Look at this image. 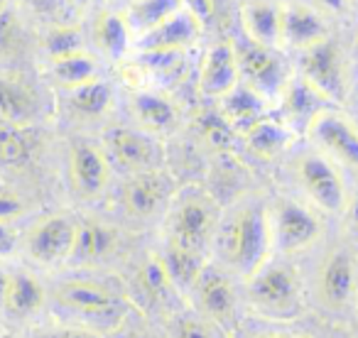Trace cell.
<instances>
[{
    "instance_id": "obj_14",
    "label": "cell",
    "mask_w": 358,
    "mask_h": 338,
    "mask_svg": "<svg viewBox=\"0 0 358 338\" xmlns=\"http://www.w3.org/2000/svg\"><path fill=\"white\" fill-rule=\"evenodd\" d=\"M241 84L236 47L231 42H219L204 54L199 71V91L209 98H224Z\"/></svg>"
},
{
    "instance_id": "obj_12",
    "label": "cell",
    "mask_w": 358,
    "mask_h": 338,
    "mask_svg": "<svg viewBox=\"0 0 358 338\" xmlns=\"http://www.w3.org/2000/svg\"><path fill=\"white\" fill-rule=\"evenodd\" d=\"M55 297L62 307L74 309L86 316H110L123 307L118 294L91 279H69L55 289Z\"/></svg>"
},
{
    "instance_id": "obj_20",
    "label": "cell",
    "mask_w": 358,
    "mask_h": 338,
    "mask_svg": "<svg viewBox=\"0 0 358 338\" xmlns=\"http://www.w3.org/2000/svg\"><path fill=\"white\" fill-rule=\"evenodd\" d=\"M221 118L234 128V133L243 135L248 128H253L258 120H263L268 115V98L260 96L255 89L245 84H238L234 91L221 98V108H219Z\"/></svg>"
},
{
    "instance_id": "obj_15",
    "label": "cell",
    "mask_w": 358,
    "mask_h": 338,
    "mask_svg": "<svg viewBox=\"0 0 358 338\" xmlns=\"http://www.w3.org/2000/svg\"><path fill=\"white\" fill-rule=\"evenodd\" d=\"M356 263L346 250H336L329 255L319 274V297L327 307L343 309L356 297Z\"/></svg>"
},
{
    "instance_id": "obj_27",
    "label": "cell",
    "mask_w": 358,
    "mask_h": 338,
    "mask_svg": "<svg viewBox=\"0 0 358 338\" xmlns=\"http://www.w3.org/2000/svg\"><path fill=\"white\" fill-rule=\"evenodd\" d=\"M179 10H182V0H133L123 17L128 22V30L143 37Z\"/></svg>"
},
{
    "instance_id": "obj_22",
    "label": "cell",
    "mask_w": 358,
    "mask_h": 338,
    "mask_svg": "<svg viewBox=\"0 0 358 338\" xmlns=\"http://www.w3.org/2000/svg\"><path fill=\"white\" fill-rule=\"evenodd\" d=\"M280 103H282V113L287 123H302L304 128L309 125V120L327 108L329 101L309 84L302 76L287 79L280 91Z\"/></svg>"
},
{
    "instance_id": "obj_5",
    "label": "cell",
    "mask_w": 358,
    "mask_h": 338,
    "mask_svg": "<svg viewBox=\"0 0 358 338\" xmlns=\"http://www.w3.org/2000/svg\"><path fill=\"white\" fill-rule=\"evenodd\" d=\"M216 228H219L216 226V214L209 201L201 199V196H189V199L179 201L177 209L169 216L167 243L206 255L209 245L216 238Z\"/></svg>"
},
{
    "instance_id": "obj_35",
    "label": "cell",
    "mask_w": 358,
    "mask_h": 338,
    "mask_svg": "<svg viewBox=\"0 0 358 338\" xmlns=\"http://www.w3.org/2000/svg\"><path fill=\"white\" fill-rule=\"evenodd\" d=\"M201 135L206 138V142L214 147H229L234 142V128L221 118V113H206L201 118Z\"/></svg>"
},
{
    "instance_id": "obj_7",
    "label": "cell",
    "mask_w": 358,
    "mask_h": 338,
    "mask_svg": "<svg viewBox=\"0 0 358 338\" xmlns=\"http://www.w3.org/2000/svg\"><path fill=\"white\" fill-rule=\"evenodd\" d=\"M304 130L322 152L358 169V123L348 120L338 110L324 108L309 120Z\"/></svg>"
},
{
    "instance_id": "obj_29",
    "label": "cell",
    "mask_w": 358,
    "mask_h": 338,
    "mask_svg": "<svg viewBox=\"0 0 358 338\" xmlns=\"http://www.w3.org/2000/svg\"><path fill=\"white\" fill-rule=\"evenodd\" d=\"M138 284L145 297L155 304H167L169 299H174V289H177L157 253H150L148 260H143L138 270Z\"/></svg>"
},
{
    "instance_id": "obj_44",
    "label": "cell",
    "mask_w": 358,
    "mask_h": 338,
    "mask_svg": "<svg viewBox=\"0 0 358 338\" xmlns=\"http://www.w3.org/2000/svg\"><path fill=\"white\" fill-rule=\"evenodd\" d=\"M6 289H8V272L0 270V307H3V299H6Z\"/></svg>"
},
{
    "instance_id": "obj_1",
    "label": "cell",
    "mask_w": 358,
    "mask_h": 338,
    "mask_svg": "<svg viewBox=\"0 0 358 338\" xmlns=\"http://www.w3.org/2000/svg\"><path fill=\"white\" fill-rule=\"evenodd\" d=\"M214 240L224 267L248 282L268 263V255L273 250L270 214L258 201L238 204L216 228Z\"/></svg>"
},
{
    "instance_id": "obj_32",
    "label": "cell",
    "mask_w": 358,
    "mask_h": 338,
    "mask_svg": "<svg viewBox=\"0 0 358 338\" xmlns=\"http://www.w3.org/2000/svg\"><path fill=\"white\" fill-rule=\"evenodd\" d=\"M69 103L84 118H101L113 103V91L106 81H89L76 89H69Z\"/></svg>"
},
{
    "instance_id": "obj_33",
    "label": "cell",
    "mask_w": 358,
    "mask_h": 338,
    "mask_svg": "<svg viewBox=\"0 0 358 338\" xmlns=\"http://www.w3.org/2000/svg\"><path fill=\"white\" fill-rule=\"evenodd\" d=\"M96 71H99L96 61L84 52L62 57V59H52V76L64 89H76L81 84H89V81L96 79Z\"/></svg>"
},
{
    "instance_id": "obj_25",
    "label": "cell",
    "mask_w": 358,
    "mask_h": 338,
    "mask_svg": "<svg viewBox=\"0 0 358 338\" xmlns=\"http://www.w3.org/2000/svg\"><path fill=\"white\" fill-rule=\"evenodd\" d=\"M45 304V287L32 277L30 272H15L8 274V289L3 307L15 316H30V314L40 311Z\"/></svg>"
},
{
    "instance_id": "obj_11",
    "label": "cell",
    "mask_w": 358,
    "mask_h": 338,
    "mask_svg": "<svg viewBox=\"0 0 358 338\" xmlns=\"http://www.w3.org/2000/svg\"><path fill=\"white\" fill-rule=\"evenodd\" d=\"M76 238V223L66 216H50L27 235V250L37 263L55 265L71 258Z\"/></svg>"
},
{
    "instance_id": "obj_41",
    "label": "cell",
    "mask_w": 358,
    "mask_h": 338,
    "mask_svg": "<svg viewBox=\"0 0 358 338\" xmlns=\"http://www.w3.org/2000/svg\"><path fill=\"white\" fill-rule=\"evenodd\" d=\"M17 245V233L8 223H0V255H10Z\"/></svg>"
},
{
    "instance_id": "obj_40",
    "label": "cell",
    "mask_w": 358,
    "mask_h": 338,
    "mask_svg": "<svg viewBox=\"0 0 358 338\" xmlns=\"http://www.w3.org/2000/svg\"><path fill=\"white\" fill-rule=\"evenodd\" d=\"M37 338H101L94 331H86V328H52L47 333H40Z\"/></svg>"
},
{
    "instance_id": "obj_19",
    "label": "cell",
    "mask_w": 358,
    "mask_h": 338,
    "mask_svg": "<svg viewBox=\"0 0 358 338\" xmlns=\"http://www.w3.org/2000/svg\"><path fill=\"white\" fill-rule=\"evenodd\" d=\"M245 40L255 45L278 50L280 45V25H282V6L273 0H250L241 10Z\"/></svg>"
},
{
    "instance_id": "obj_18",
    "label": "cell",
    "mask_w": 358,
    "mask_h": 338,
    "mask_svg": "<svg viewBox=\"0 0 358 338\" xmlns=\"http://www.w3.org/2000/svg\"><path fill=\"white\" fill-rule=\"evenodd\" d=\"M169 196V179L162 177L157 169H148V172H138L133 179L125 184L123 189V204L138 219H148V216L157 214L159 206L167 201Z\"/></svg>"
},
{
    "instance_id": "obj_45",
    "label": "cell",
    "mask_w": 358,
    "mask_h": 338,
    "mask_svg": "<svg viewBox=\"0 0 358 338\" xmlns=\"http://www.w3.org/2000/svg\"><path fill=\"white\" fill-rule=\"evenodd\" d=\"M118 338H148V336H143V333H138V331H123Z\"/></svg>"
},
{
    "instance_id": "obj_42",
    "label": "cell",
    "mask_w": 358,
    "mask_h": 338,
    "mask_svg": "<svg viewBox=\"0 0 358 338\" xmlns=\"http://www.w3.org/2000/svg\"><path fill=\"white\" fill-rule=\"evenodd\" d=\"M317 3L324 8V10H331V13H346V10H348V3H351V0H317Z\"/></svg>"
},
{
    "instance_id": "obj_26",
    "label": "cell",
    "mask_w": 358,
    "mask_h": 338,
    "mask_svg": "<svg viewBox=\"0 0 358 338\" xmlns=\"http://www.w3.org/2000/svg\"><path fill=\"white\" fill-rule=\"evenodd\" d=\"M115 248V230L96 221H86V223H76V238L71 258L81 260V263H96V260L110 255Z\"/></svg>"
},
{
    "instance_id": "obj_28",
    "label": "cell",
    "mask_w": 358,
    "mask_h": 338,
    "mask_svg": "<svg viewBox=\"0 0 358 338\" xmlns=\"http://www.w3.org/2000/svg\"><path fill=\"white\" fill-rule=\"evenodd\" d=\"M159 258H162L169 279H172L177 289H192L196 277L201 274V270L206 267V255L179 248V245H174V243L164 245V253L159 255Z\"/></svg>"
},
{
    "instance_id": "obj_10",
    "label": "cell",
    "mask_w": 358,
    "mask_h": 338,
    "mask_svg": "<svg viewBox=\"0 0 358 338\" xmlns=\"http://www.w3.org/2000/svg\"><path fill=\"white\" fill-rule=\"evenodd\" d=\"M103 145H106V157H110L118 167L128 169L133 175L155 169V164L159 159V149L150 135L138 133V130H130V128H120V125L106 130Z\"/></svg>"
},
{
    "instance_id": "obj_2",
    "label": "cell",
    "mask_w": 358,
    "mask_h": 338,
    "mask_svg": "<svg viewBox=\"0 0 358 338\" xmlns=\"http://www.w3.org/2000/svg\"><path fill=\"white\" fill-rule=\"evenodd\" d=\"M248 297L260 311L278 318H289L302 309L299 277L289 265L265 263L248 279Z\"/></svg>"
},
{
    "instance_id": "obj_39",
    "label": "cell",
    "mask_w": 358,
    "mask_h": 338,
    "mask_svg": "<svg viewBox=\"0 0 358 338\" xmlns=\"http://www.w3.org/2000/svg\"><path fill=\"white\" fill-rule=\"evenodd\" d=\"M182 8H185L187 13H192L201 25L211 22V17H214V13H216L214 0H182Z\"/></svg>"
},
{
    "instance_id": "obj_6",
    "label": "cell",
    "mask_w": 358,
    "mask_h": 338,
    "mask_svg": "<svg viewBox=\"0 0 358 338\" xmlns=\"http://www.w3.org/2000/svg\"><path fill=\"white\" fill-rule=\"evenodd\" d=\"M270 230H273V248L292 255L317 243L322 235V223L307 206L285 199L270 214Z\"/></svg>"
},
{
    "instance_id": "obj_13",
    "label": "cell",
    "mask_w": 358,
    "mask_h": 338,
    "mask_svg": "<svg viewBox=\"0 0 358 338\" xmlns=\"http://www.w3.org/2000/svg\"><path fill=\"white\" fill-rule=\"evenodd\" d=\"M108 157L91 142H76L69 154L71 184L84 199H96L108 184Z\"/></svg>"
},
{
    "instance_id": "obj_3",
    "label": "cell",
    "mask_w": 358,
    "mask_h": 338,
    "mask_svg": "<svg viewBox=\"0 0 358 338\" xmlns=\"http://www.w3.org/2000/svg\"><path fill=\"white\" fill-rule=\"evenodd\" d=\"M299 69L302 79H307L329 103H338L348 94V74L346 59L341 50L331 40H322L317 45L302 50L299 57Z\"/></svg>"
},
{
    "instance_id": "obj_24",
    "label": "cell",
    "mask_w": 358,
    "mask_h": 338,
    "mask_svg": "<svg viewBox=\"0 0 358 338\" xmlns=\"http://www.w3.org/2000/svg\"><path fill=\"white\" fill-rule=\"evenodd\" d=\"M243 142L255 157L260 159H275L289 147L292 142V133L282 120H273L265 115L263 120L248 128L243 133Z\"/></svg>"
},
{
    "instance_id": "obj_21",
    "label": "cell",
    "mask_w": 358,
    "mask_h": 338,
    "mask_svg": "<svg viewBox=\"0 0 358 338\" xmlns=\"http://www.w3.org/2000/svg\"><path fill=\"white\" fill-rule=\"evenodd\" d=\"M37 113H40V101L35 91L17 76L0 74V120L30 125Z\"/></svg>"
},
{
    "instance_id": "obj_34",
    "label": "cell",
    "mask_w": 358,
    "mask_h": 338,
    "mask_svg": "<svg viewBox=\"0 0 358 338\" xmlns=\"http://www.w3.org/2000/svg\"><path fill=\"white\" fill-rule=\"evenodd\" d=\"M45 50L52 59L79 54V52H84V45H81V32L76 30V27H55V30L47 32Z\"/></svg>"
},
{
    "instance_id": "obj_36",
    "label": "cell",
    "mask_w": 358,
    "mask_h": 338,
    "mask_svg": "<svg viewBox=\"0 0 358 338\" xmlns=\"http://www.w3.org/2000/svg\"><path fill=\"white\" fill-rule=\"evenodd\" d=\"M172 338H216L214 328L196 316H179L172 326Z\"/></svg>"
},
{
    "instance_id": "obj_46",
    "label": "cell",
    "mask_w": 358,
    "mask_h": 338,
    "mask_svg": "<svg viewBox=\"0 0 358 338\" xmlns=\"http://www.w3.org/2000/svg\"><path fill=\"white\" fill-rule=\"evenodd\" d=\"M69 3H71L74 8H86V6L91 3V0H69Z\"/></svg>"
},
{
    "instance_id": "obj_9",
    "label": "cell",
    "mask_w": 358,
    "mask_h": 338,
    "mask_svg": "<svg viewBox=\"0 0 358 338\" xmlns=\"http://www.w3.org/2000/svg\"><path fill=\"white\" fill-rule=\"evenodd\" d=\"M192 292H194L201 314L206 318H211V321H216L219 326H229L236 318L238 297H236L234 282H231V277L224 270L206 265L199 277H196Z\"/></svg>"
},
{
    "instance_id": "obj_38",
    "label": "cell",
    "mask_w": 358,
    "mask_h": 338,
    "mask_svg": "<svg viewBox=\"0 0 358 338\" xmlns=\"http://www.w3.org/2000/svg\"><path fill=\"white\" fill-rule=\"evenodd\" d=\"M22 214H25V201L10 186L0 182V223H8V221L17 219Z\"/></svg>"
},
{
    "instance_id": "obj_4",
    "label": "cell",
    "mask_w": 358,
    "mask_h": 338,
    "mask_svg": "<svg viewBox=\"0 0 358 338\" xmlns=\"http://www.w3.org/2000/svg\"><path fill=\"white\" fill-rule=\"evenodd\" d=\"M297 179L309 199L327 214H341L346 209L343 177L324 152H307L297 159Z\"/></svg>"
},
{
    "instance_id": "obj_17",
    "label": "cell",
    "mask_w": 358,
    "mask_h": 338,
    "mask_svg": "<svg viewBox=\"0 0 358 338\" xmlns=\"http://www.w3.org/2000/svg\"><path fill=\"white\" fill-rule=\"evenodd\" d=\"M327 40L324 20L312 6L304 3H285L282 6V25H280V45L307 50L317 42Z\"/></svg>"
},
{
    "instance_id": "obj_47",
    "label": "cell",
    "mask_w": 358,
    "mask_h": 338,
    "mask_svg": "<svg viewBox=\"0 0 358 338\" xmlns=\"http://www.w3.org/2000/svg\"><path fill=\"white\" fill-rule=\"evenodd\" d=\"M265 338H302V336H287V333H280V336H265Z\"/></svg>"
},
{
    "instance_id": "obj_8",
    "label": "cell",
    "mask_w": 358,
    "mask_h": 338,
    "mask_svg": "<svg viewBox=\"0 0 358 338\" xmlns=\"http://www.w3.org/2000/svg\"><path fill=\"white\" fill-rule=\"evenodd\" d=\"M236 59H238V71L245 86L255 89L265 98L280 96L285 81H287V69L278 52L245 40L241 47H236Z\"/></svg>"
},
{
    "instance_id": "obj_30",
    "label": "cell",
    "mask_w": 358,
    "mask_h": 338,
    "mask_svg": "<svg viewBox=\"0 0 358 338\" xmlns=\"http://www.w3.org/2000/svg\"><path fill=\"white\" fill-rule=\"evenodd\" d=\"M35 135L27 125H15L0 120V162L3 164H25L35 154Z\"/></svg>"
},
{
    "instance_id": "obj_37",
    "label": "cell",
    "mask_w": 358,
    "mask_h": 338,
    "mask_svg": "<svg viewBox=\"0 0 358 338\" xmlns=\"http://www.w3.org/2000/svg\"><path fill=\"white\" fill-rule=\"evenodd\" d=\"M20 22H17L15 13H13L10 6L0 8V54L15 47V40L20 35Z\"/></svg>"
},
{
    "instance_id": "obj_16",
    "label": "cell",
    "mask_w": 358,
    "mask_h": 338,
    "mask_svg": "<svg viewBox=\"0 0 358 338\" xmlns=\"http://www.w3.org/2000/svg\"><path fill=\"white\" fill-rule=\"evenodd\" d=\"M201 37V22L185 8L159 22L148 35L138 37L143 52H185Z\"/></svg>"
},
{
    "instance_id": "obj_43",
    "label": "cell",
    "mask_w": 358,
    "mask_h": 338,
    "mask_svg": "<svg viewBox=\"0 0 358 338\" xmlns=\"http://www.w3.org/2000/svg\"><path fill=\"white\" fill-rule=\"evenodd\" d=\"M348 221H351L353 230L358 233V196H356V201L351 204V211H348Z\"/></svg>"
},
{
    "instance_id": "obj_31",
    "label": "cell",
    "mask_w": 358,
    "mask_h": 338,
    "mask_svg": "<svg viewBox=\"0 0 358 338\" xmlns=\"http://www.w3.org/2000/svg\"><path fill=\"white\" fill-rule=\"evenodd\" d=\"M96 45L101 47L103 54H108L110 59H120L130 47V30L128 22L118 13H103L96 20Z\"/></svg>"
},
{
    "instance_id": "obj_23",
    "label": "cell",
    "mask_w": 358,
    "mask_h": 338,
    "mask_svg": "<svg viewBox=\"0 0 358 338\" xmlns=\"http://www.w3.org/2000/svg\"><path fill=\"white\" fill-rule=\"evenodd\" d=\"M133 113L148 133H169L179 120L177 105L155 91H138L133 96Z\"/></svg>"
}]
</instances>
